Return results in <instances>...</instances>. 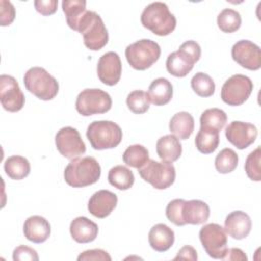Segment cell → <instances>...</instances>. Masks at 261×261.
Returning a JSON list of instances; mask_svg holds the SVG:
<instances>
[{
  "label": "cell",
  "instance_id": "cell-22",
  "mask_svg": "<svg viewBox=\"0 0 261 261\" xmlns=\"http://www.w3.org/2000/svg\"><path fill=\"white\" fill-rule=\"evenodd\" d=\"M148 241L153 250L165 252L169 250L174 243V232L166 224L157 223L150 229Z\"/></svg>",
  "mask_w": 261,
  "mask_h": 261
},
{
  "label": "cell",
  "instance_id": "cell-20",
  "mask_svg": "<svg viewBox=\"0 0 261 261\" xmlns=\"http://www.w3.org/2000/svg\"><path fill=\"white\" fill-rule=\"evenodd\" d=\"M23 233L29 241L35 244H41L46 242L50 237L51 225L46 218L40 215H33L24 221Z\"/></svg>",
  "mask_w": 261,
  "mask_h": 261
},
{
  "label": "cell",
  "instance_id": "cell-9",
  "mask_svg": "<svg viewBox=\"0 0 261 261\" xmlns=\"http://www.w3.org/2000/svg\"><path fill=\"white\" fill-rule=\"evenodd\" d=\"M141 177L157 190L169 188L175 180V168L171 162L149 159L139 168Z\"/></svg>",
  "mask_w": 261,
  "mask_h": 261
},
{
  "label": "cell",
  "instance_id": "cell-39",
  "mask_svg": "<svg viewBox=\"0 0 261 261\" xmlns=\"http://www.w3.org/2000/svg\"><path fill=\"white\" fill-rule=\"evenodd\" d=\"M79 261H88V260H102V261H111L110 255L102 249H92L87 250L81 253L77 256Z\"/></svg>",
  "mask_w": 261,
  "mask_h": 261
},
{
  "label": "cell",
  "instance_id": "cell-32",
  "mask_svg": "<svg viewBox=\"0 0 261 261\" xmlns=\"http://www.w3.org/2000/svg\"><path fill=\"white\" fill-rule=\"evenodd\" d=\"M239 162L238 154L230 148L222 149L215 157V168L219 173L226 174L233 171Z\"/></svg>",
  "mask_w": 261,
  "mask_h": 261
},
{
  "label": "cell",
  "instance_id": "cell-16",
  "mask_svg": "<svg viewBox=\"0 0 261 261\" xmlns=\"http://www.w3.org/2000/svg\"><path fill=\"white\" fill-rule=\"evenodd\" d=\"M257 127L249 122L233 120L225 127L227 141L240 150L248 148L257 138Z\"/></svg>",
  "mask_w": 261,
  "mask_h": 261
},
{
  "label": "cell",
  "instance_id": "cell-21",
  "mask_svg": "<svg viewBox=\"0 0 261 261\" xmlns=\"http://www.w3.org/2000/svg\"><path fill=\"white\" fill-rule=\"evenodd\" d=\"M98 225L85 216L75 217L69 226L71 238L80 244L93 242L98 236Z\"/></svg>",
  "mask_w": 261,
  "mask_h": 261
},
{
  "label": "cell",
  "instance_id": "cell-34",
  "mask_svg": "<svg viewBox=\"0 0 261 261\" xmlns=\"http://www.w3.org/2000/svg\"><path fill=\"white\" fill-rule=\"evenodd\" d=\"M191 87L200 97H210L214 94L215 84L210 75L204 72H197L191 80Z\"/></svg>",
  "mask_w": 261,
  "mask_h": 261
},
{
  "label": "cell",
  "instance_id": "cell-27",
  "mask_svg": "<svg viewBox=\"0 0 261 261\" xmlns=\"http://www.w3.org/2000/svg\"><path fill=\"white\" fill-rule=\"evenodd\" d=\"M4 171L11 179L20 180L30 174L31 165L27 158L19 155H13L5 160Z\"/></svg>",
  "mask_w": 261,
  "mask_h": 261
},
{
  "label": "cell",
  "instance_id": "cell-41",
  "mask_svg": "<svg viewBox=\"0 0 261 261\" xmlns=\"http://www.w3.org/2000/svg\"><path fill=\"white\" fill-rule=\"evenodd\" d=\"M193 260L196 261L198 259V255H197V251L195 250L194 247L192 246H184L181 249H179V251L177 252L176 256L174 257V260Z\"/></svg>",
  "mask_w": 261,
  "mask_h": 261
},
{
  "label": "cell",
  "instance_id": "cell-2",
  "mask_svg": "<svg viewBox=\"0 0 261 261\" xmlns=\"http://www.w3.org/2000/svg\"><path fill=\"white\" fill-rule=\"evenodd\" d=\"M101 166L92 156L74 158L64 169L65 182L73 188H84L99 180Z\"/></svg>",
  "mask_w": 261,
  "mask_h": 261
},
{
  "label": "cell",
  "instance_id": "cell-38",
  "mask_svg": "<svg viewBox=\"0 0 261 261\" xmlns=\"http://www.w3.org/2000/svg\"><path fill=\"white\" fill-rule=\"evenodd\" d=\"M12 258L14 261H25V260H30V261H38L39 260V256L38 253L36 252V250H34L31 247L21 245L16 247L13 250V255Z\"/></svg>",
  "mask_w": 261,
  "mask_h": 261
},
{
  "label": "cell",
  "instance_id": "cell-5",
  "mask_svg": "<svg viewBox=\"0 0 261 261\" xmlns=\"http://www.w3.org/2000/svg\"><path fill=\"white\" fill-rule=\"evenodd\" d=\"M86 135L95 150L113 149L117 147L122 140L120 126L110 120H96L91 122L87 128Z\"/></svg>",
  "mask_w": 261,
  "mask_h": 261
},
{
  "label": "cell",
  "instance_id": "cell-19",
  "mask_svg": "<svg viewBox=\"0 0 261 261\" xmlns=\"http://www.w3.org/2000/svg\"><path fill=\"white\" fill-rule=\"evenodd\" d=\"M252 228L250 216L241 210L230 212L224 220V229L234 240H243L248 237Z\"/></svg>",
  "mask_w": 261,
  "mask_h": 261
},
{
  "label": "cell",
  "instance_id": "cell-15",
  "mask_svg": "<svg viewBox=\"0 0 261 261\" xmlns=\"http://www.w3.org/2000/svg\"><path fill=\"white\" fill-rule=\"evenodd\" d=\"M231 57L242 67L258 70L261 67V50L249 40H240L231 48Z\"/></svg>",
  "mask_w": 261,
  "mask_h": 261
},
{
  "label": "cell",
  "instance_id": "cell-40",
  "mask_svg": "<svg viewBox=\"0 0 261 261\" xmlns=\"http://www.w3.org/2000/svg\"><path fill=\"white\" fill-rule=\"evenodd\" d=\"M36 10L42 15H51L57 10V0H36L34 2Z\"/></svg>",
  "mask_w": 261,
  "mask_h": 261
},
{
  "label": "cell",
  "instance_id": "cell-10",
  "mask_svg": "<svg viewBox=\"0 0 261 261\" xmlns=\"http://www.w3.org/2000/svg\"><path fill=\"white\" fill-rule=\"evenodd\" d=\"M112 106L110 95L101 89H85L76 97L75 109L83 116L101 114Z\"/></svg>",
  "mask_w": 261,
  "mask_h": 261
},
{
  "label": "cell",
  "instance_id": "cell-7",
  "mask_svg": "<svg viewBox=\"0 0 261 261\" xmlns=\"http://www.w3.org/2000/svg\"><path fill=\"white\" fill-rule=\"evenodd\" d=\"M23 84L30 93L44 101L55 98L59 90L56 79L40 66L31 67L27 70L23 76Z\"/></svg>",
  "mask_w": 261,
  "mask_h": 261
},
{
  "label": "cell",
  "instance_id": "cell-28",
  "mask_svg": "<svg viewBox=\"0 0 261 261\" xmlns=\"http://www.w3.org/2000/svg\"><path fill=\"white\" fill-rule=\"evenodd\" d=\"M86 4L87 3L84 0L62 1V10L66 16V22L73 31H77L80 21L87 11Z\"/></svg>",
  "mask_w": 261,
  "mask_h": 261
},
{
  "label": "cell",
  "instance_id": "cell-35",
  "mask_svg": "<svg viewBox=\"0 0 261 261\" xmlns=\"http://www.w3.org/2000/svg\"><path fill=\"white\" fill-rule=\"evenodd\" d=\"M126 105L128 109L136 114H143L148 111L150 107V100L148 94L142 90H135L126 97Z\"/></svg>",
  "mask_w": 261,
  "mask_h": 261
},
{
  "label": "cell",
  "instance_id": "cell-13",
  "mask_svg": "<svg viewBox=\"0 0 261 261\" xmlns=\"http://www.w3.org/2000/svg\"><path fill=\"white\" fill-rule=\"evenodd\" d=\"M55 145L59 153L67 159H74L86 152V145L79 130L71 126H64L57 132Z\"/></svg>",
  "mask_w": 261,
  "mask_h": 261
},
{
  "label": "cell",
  "instance_id": "cell-18",
  "mask_svg": "<svg viewBox=\"0 0 261 261\" xmlns=\"http://www.w3.org/2000/svg\"><path fill=\"white\" fill-rule=\"evenodd\" d=\"M116 194L108 190H100L92 195L88 203L89 212L98 218L107 217L117 205Z\"/></svg>",
  "mask_w": 261,
  "mask_h": 261
},
{
  "label": "cell",
  "instance_id": "cell-3",
  "mask_svg": "<svg viewBox=\"0 0 261 261\" xmlns=\"http://www.w3.org/2000/svg\"><path fill=\"white\" fill-rule=\"evenodd\" d=\"M141 22L144 28L161 37L169 35L176 27L175 16L169 11L168 6L160 1L152 2L144 8Z\"/></svg>",
  "mask_w": 261,
  "mask_h": 261
},
{
  "label": "cell",
  "instance_id": "cell-37",
  "mask_svg": "<svg viewBox=\"0 0 261 261\" xmlns=\"http://www.w3.org/2000/svg\"><path fill=\"white\" fill-rule=\"evenodd\" d=\"M15 18V9L10 1H0V23L2 27H6L12 23Z\"/></svg>",
  "mask_w": 261,
  "mask_h": 261
},
{
  "label": "cell",
  "instance_id": "cell-33",
  "mask_svg": "<svg viewBox=\"0 0 261 261\" xmlns=\"http://www.w3.org/2000/svg\"><path fill=\"white\" fill-rule=\"evenodd\" d=\"M242 18L240 13L231 8H224L217 16V25L224 33H233L241 27Z\"/></svg>",
  "mask_w": 261,
  "mask_h": 261
},
{
  "label": "cell",
  "instance_id": "cell-26",
  "mask_svg": "<svg viewBox=\"0 0 261 261\" xmlns=\"http://www.w3.org/2000/svg\"><path fill=\"white\" fill-rule=\"evenodd\" d=\"M195 145L198 151L203 154L213 153L219 145V132L201 126L196 136Z\"/></svg>",
  "mask_w": 261,
  "mask_h": 261
},
{
  "label": "cell",
  "instance_id": "cell-12",
  "mask_svg": "<svg viewBox=\"0 0 261 261\" xmlns=\"http://www.w3.org/2000/svg\"><path fill=\"white\" fill-rule=\"evenodd\" d=\"M252 91L253 83L249 76L233 74L224 82L220 97L229 106H240L248 100Z\"/></svg>",
  "mask_w": 261,
  "mask_h": 261
},
{
  "label": "cell",
  "instance_id": "cell-42",
  "mask_svg": "<svg viewBox=\"0 0 261 261\" xmlns=\"http://www.w3.org/2000/svg\"><path fill=\"white\" fill-rule=\"evenodd\" d=\"M222 260H241V261H247L248 257L246 254L239 248H230L227 249L224 257Z\"/></svg>",
  "mask_w": 261,
  "mask_h": 261
},
{
  "label": "cell",
  "instance_id": "cell-6",
  "mask_svg": "<svg viewBox=\"0 0 261 261\" xmlns=\"http://www.w3.org/2000/svg\"><path fill=\"white\" fill-rule=\"evenodd\" d=\"M77 32L83 35L85 46L98 51L108 43V31L101 16L91 10H87L77 27Z\"/></svg>",
  "mask_w": 261,
  "mask_h": 261
},
{
  "label": "cell",
  "instance_id": "cell-24",
  "mask_svg": "<svg viewBox=\"0 0 261 261\" xmlns=\"http://www.w3.org/2000/svg\"><path fill=\"white\" fill-rule=\"evenodd\" d=\"M147 94L152 104L155 106H162L171 100L173 88L167 79L158 77L150 84Z\"/></svg>",
  "mask_w": 261,
  "mask_h": 261
},
{
  "label": "cell",
  "instance_id": "cell-25",
  "mask_svg": "<svg viewBox=\"0 0 261 261\" xmlns=\"http://www.w3.org/2000/svg\"><path fill=\"white\" fill-rule=\"evenodd\" d=\"M194 117L187 111L175 113L169 121V130L179 140L189 139L194 132Z\"/></svg>",
  "mask_w": 261,
  "mask_h": 261
},
{
  "label": "cell",
  "instance_id": "cell-11",
  "mask_svg": "<svg viewBox=\"0 0 261 261\" xmlns=\"http://www.w3.org/2000/svg\"><path fill=\"white\" fill-rule=\"evenodd\" d=\"M201 244L206 253L214 259H222L227 251L225 229L217 223L205 224L199 231Z\"/></svg>",
  "mask_w": 261,
  "mask_h": 261
},
{
  "label": "cell",
  "instance_id": "cell-17",
  "mask_svg": "<svg viewBox=\"0 0 261 261\" xmlns=\"http://www.w3.org/2000/svg\"><path fill=\"white\" fill-rule=\"evenodd\" d=\"M121 71L122 65L117 53L110 51L100 57L97 64V74L104 85H116L120 80Z\"/></svg>",
  "mask_w": 261,
  "mask_h": 261
},
{
  "label": "cell",
  "instance_id": "cell-4",
  "mask_svg": "<svg viewBox=\"0 0 261 261\" xmlns=\"http://www.w3.org/2000/svg\"><path fill=\"white\" fill-rule=\"evenodd\" d=\"M201 57V47L193 40L186 41L177 51L170 53L166 59L167 71L176 77L186 76Z\"/></svg>",
  "mask_w": 261,
  "mask_h": 261
},
{
  "label": "cell",
  "instance_id": "cell-30",
  "mask_svg": "<svg viewBox=\"0 0 261 261\" xmlns=\"http://www.w3.org/2000/svg\"><path fill=\"white\" fill-rule=\"evenodd\" d=\"M122 159L127 166L139 169L149 160V151L143 145L135 144L126 148Z\"/></svg>",
  "mask_w": 261,
  "mask_h": 261
},
{
  "label": "cell",
  "instance_id": "cell-31",
  "mask_svg": "<svg viewBox=\"0 0 261 261\" xmlns=\"http://www.w3.org/2000/svg\"><path fill=\"white\" fill-rule=\"evenodd\" d=\"M227 121L226 113L219 108H209L202 112L200 125L220 132Z\"/></svg>",
  "mask_w": 261,
  "mask_h": 261
},
{
  "label": "cell",
  "instance_id": "cell-1",
  "mask_svg": "<svg viewBox=\"0 0 261 261\" xmlns=\"http://www.w3.org/2000/svg\"><path fill=\"white\" fill-rule=\"evenodd\" d=\"M166 217L177 226L186 224H202L210 216V208L201 200L174 199L170 201L165 209Z\"/></svg>",
  "mask_w": 261,
  "mask_h": 261
},
{
  "label": "cell",
  "instance_id": "cell-23",
  "mask_svg": "<svg viewBox=\"0 0 261 261\" xmlns=\"http://www.w3.org/2000/svg\"><path fill=\"white\" fill-rule=\"evenodd\" d=\"M156 152L161 160L172 163L180 157L182 147L179 139L174 135H165L158 139L156 143Z\"/></svg>",
  "mask_w": 261,
  "mask_h": 261
},
{
  "label": "cell",
  "instance_id": "cell-14",
  "mask_svg": "<svg viewBox=\"0 0 261 261\" xmlns=\"http://www.w3.org/2000/svg\"><path fill=\"white\" fill-rule=\"evenodd\" d=\"M0 101L2 107L9 112H17L24 106V95L17 81L11 75L0 76Z\"/></svg>",
  "mask_w": 261,
  "mask_h": 261
},
{
  "label": "cell",
  "instance_id": "cell-29",
  "mask_svg": "<svg viewBox=\"0 0 261 261\" xmlns=\"http://www.w3.org/2000/svg\"><path fill=\"white\" fill-rule=\"evenodd\" d=\"M108 181L114 188L125 191L133 187L135 182L134 173L124 165H116L108 172Z\"/></svg>",
  "mask_w": 261,
  "mask_h": 261
},
{
  "label": "cell",
  "instance_id": "cell-8",
  "mask_svg": "<svg viewBox=\"0 0 261 261\" xmlns=\"http://www.w3.org/2000/svg\"><path fill=\"white\" fill-rule=\"evenodd\" d=\"M160 54V46L150 39L139 40L125 48L126 60L137 70H145L151 67L159 59Z\"/></svg>",
  "mask_w": 261,
  "mask_h": 261
},
{
  "label": "cell",
  "instance_id": "cell-36",
  "mask_svg": "<svg viewBox=\"0 0 261 261\" xmlns=\"http://www.w3.org/2000/svg\"><path fill=\"white\" fill-rule=\"evenodd\" d=\"M260 157H261V149L257 147L254 151H252L245 162V171L248 177L254 181L261 180V168H260Z\"/></svg>",
  "mask_w": 261,
  "mask_h": 261
}]
</instances>
